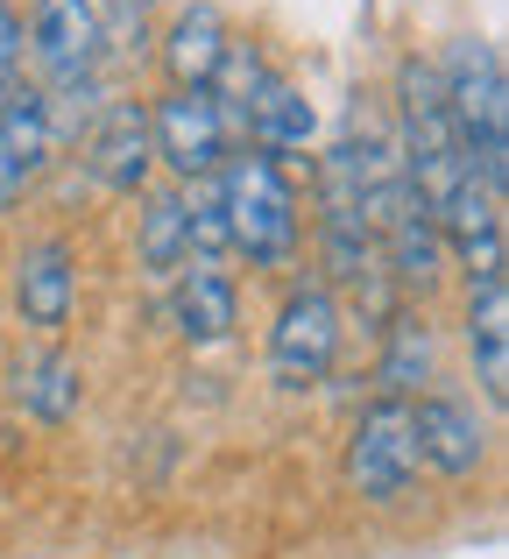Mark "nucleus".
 <instances>
[{
  "label": "nucleus",
  "mask_w": 509,
  "mask_h": 559,
  "mask_svg": "<svg viewBox=\"0 0 509 559\" xmlns=\"http://www.w3.org/2000/svg\"><path fill=\"white\" fill-rule=\"evenodd\" d=\"M439 93H446V114L460 128V150H468V170L482 178L488 191H502L509 178V85H502V57L488 36H460L439 64Z\"/></svg>",
  "instance_id": "obj_1"
},
{
  "label": "nucleus",
  "mask_w": 509,
  "mask_h": 559,
  "mask_svg": "<svg viewBox=\"0 0 509 559\" xmlns=\"http://www.w3.org/2000/svg\"><path fill=\"white\" fill-rule=\"evenodd\" d=\"M227 205V227H234V248L255 262V270H290L304 248V219H298V191H290L283 164L262 150H241L220 164V178H213Z\"/></svg>",
  "instance_id": "obj_2"
},
{
  "label": "nucleus",
  "mask_w": 509,
  "mask_h": 559,
  "mask_svg": "<svg viewBox=\"0 0 509 559\" xmlns=\"http://www.w3.org/2000/svg\"><path fill=\"white\" fill-rule=\"evenodd\" d=\"M397 150H403V178L417 185V199L439 205L446 191L468 178V150H460V128L446 114L439 71L403 57L397 64Z\"/></svg>",
  "instance_id": "obj_3"
},
{
  "label": "nucleus",
  "mask_w": 509,
  "mask_h": 559,
  "mask_svg": "<svg viewBox=\"0 0 509 559\" xmlns=\"http://www.w3.org/2000/svg\"><path fill=\"white\" fill-rule=\"evenodd\" d=\"M340 298L326 284H290L283 305H276V326H269V369L283 390H318L340 361Z\"/></svg>",
  "instance_id": "obj_4"
},
{
  "label": "nucleus",
  "mask_w": 509,
  "mask_h": 559,
  "mask_svg": "<svg viewBox=\"0 0 509 559\" xmlns=\"http://www.w3.org/2000/svg\"><path fill=\"white\" fill-rule=\"evenodd\" d=\"M417 481V432H411V404L403 396H375L354 418V439H347V489L361 503L389 510L403 503Z\"/></svg>",
  "instance_id": "obj_5"
},
{
  "label": "nucleus",
  "mask_w": 509,
  "mask_h": 559,
  "mask_svg": "<svg viewBox=\"0 0 509 559\" xmlns=\"http://www.w3.org/2000/svg\"><path fill=\"white\" fill-rule=\"evenodd\" d=\"M22 50L36 57L43 93H71V85H93L99 57H107V22L93 0H36Z\"/></svg>",
  "instance_id": "obj_6"
},
{
  "label": "nucleus",
  "mask_w": 509,
  "mask_h": 559,
  "mask_svg": "<svg viewBox=\"0 0 509 559\" xmlns=\"http://www.w3.org/2000/svg\"><path fill=\"white\" fill-rule=\"evenodd\" d=\"M149 142H156V164H170L184 185L220 178V164L234 156L213 93H184V85H170V93L149 107Z\"/></svg>",
  "instance_id": "obj_7"
},
{
  "label": "nucleus",
  "mask_w": 509,
  "mask_h": 559,
  "mask_svg": "<svg viewBox=\"0 0 509 559\" xmlns=\"http://www.w3.org/2000/svg\"><path fill=\"white\" fill-rule=\"evenodd\" d=\"M375 262L397 276L403 290H432L446 276V241H439V219L432 205L417 199V185H403L397 199L375 213Z\"/></svg>",
  "instance_id": "obj_8"
},
{
  "label": "nucleus",
  "mask_w": 509,
  "mask_h": 559,
  "mask_svg": "<svg viewBox=\"0 0 509 559\" xmlns=\"http://www.w3.org/2000/svg\"><path fill=\"white\" fill-rule=\"evenodd\" d=\"M432 219H439L446 255H453L474 284H482V276H502V191H488L468 170V178L432 205Z\"/></svg>",
  "instance_id": "obj_9"
},
{
  "label": "nucleus",
  "mask_w": 509,
  "mask_h": 559,
  "mask_svg": "<svg viewBox=\"0 0 509 559\" xmlns=\"http://www.w3.org/2000/svg\"><path fill=\"white\" fill-rule=\"evenodd\" d=\"M85 170L107 191H142L156 170V142H149V107L142 99H107L85 128Z\"/></svg>",
  "instance_id": "obj_10"
},
{
  "label": "nucleus",
  "mask_w": 509,
  "mask_h": 559,
  "mask_svg": "<svg viewBox=\"0 0 509 559\" xmlns=\"http://www.w3.org/2000/svg\"><path fill=\"white\" fill-rule=\"evenodd\" d=\"M411 432H417V467H439V475L468 481L474 467L488 461V425L468 396L453 390H432L425 404L411 411Z\"/></svg>",
  "instance_id": "obj_11"
},
{
  "label": "nucleus",
  "mask_w": 509,
  "mask_h": 559,
  "mask_svg": "<svg viewBox=\"0 0 509 559\" xmlns=\"http://www.w3.org/2000/svg\"><path fill=\"white\" fill-rule=\"evenodd\" d=\"M14 312L36 333H64L78 312V262L64 241H28L14 255Z\"/></svg>",
  "instance_id": "obj_12"
},
{
  "label": "nucleus",
  "mask_w": 509,
  "mask_h": 559,
  "mask_svg": "<svg viewBox=\"0 0 509 559\" xmlns=\"http://www.w3.org/2000/svg\"><path fill=\"white\" fill-rule=\"evenodd\" d=\"M227 43H234V28H227V14L213 8V0L178 8L170 28H163L170 85H184V93H213V79H220V64H227Z\"/></svg>",
  "instance_id": "obj_13"
},
{
  "label": "nucleus",
  "mask_w": 509,
  "mask_h": 559,
  "mask_svg": "<svg viewBox=\"0 0 509 559\" xmlns=\"http://www.w3.org/2000/svg\"><path fill=\"white\" fill-rule=\"evenodd\" d=\"M170 319L192 347H220L234 341L241 326V290L227 270H206V262H184L178 270V290H170Z\"/></svg>",
  "instance_id": "obj_14"
},
{
  "label": "nucleus",
  "mask_w": 509,
  "mask_h": 559,
  "mask_svg": "<svg viewBox=\"0 0 509 559\" xmlns=\"http://www.w3.org/2000/svg\"><path fill=\"white\" fill-rule=\"evenodd\" d=\"M468 355H474V382L488 404L509 396V276H482L468 290Z\"/></svg>",
  "instance_id": "obj_15"
},
{
  "label": "nucleus",
  "mask_w": 509,
  "mask_h": 559,
  "mask_svg": "<svg viewBox=\"0 0 509 559\" xmlns=\"http://www.w3.org/2000/svg\"><path fill=\"white\" fill-rule=\"evenodd\" d=\"M8 382H14V404H22L36 425H71L78 404H85V376H78V361H71L57 341L36 347V355H22Z\"/></svg>",
  "instance_id": "obj_16"
},
{
  "label": "nucleus",
  "mask_w": 509,
  "mask_h": 559,
  "mask_svg": "<svg viewBox=\"0 0 509 559\" xmlns=\"http://www.w3.org/2000/svg\"><path fill=\"white\" fill-rule=\"evenodd\" d=\"M241 135L255 142L262 156H298V150H312V135H318V114H312V99L298 93L290 79H276L269 71V85L255 93V107H249V128Z\"/></svg>",
  "instance_id": "obj_17"
},
{
  "label": "nucleus",
  "mask_w": 509,
  "mask_h": 559,
  "mask_svg": "<svg viewBox=\"0 0 509 559\" xmlns=\"http://www.w3.org/2000/svg\"><path fill=\"white\" fill-rule=\"evenodd\" d=\"M0 150L14 156L22 178H36V170L64 150L57 114H50V93H43V85H14V93H8V107H0Z\"/></svg>",
  "instance_id": "obj_18"
},
{
  "label": "nucleus",
  "mask_w": 509,
  "mask_h": 559,
  "mask_svg": "<svg viewBox=\"0 0 509 559\" xmlns=\"http://www.w3.org/2000/svg\"><path fill=\"white\" fill-rule=\"evenodd\" d=\"M375 382H383V396H403L411 404V390H425V382H439V341H432L425 319H389L383 326V361H375Z\"/></svg>",
  "instance_id": "obj_19"
},
{
  "label": "nucleus",
  "mask_w": 509,
  "mask_h": 559,
  "mask_svg": "<svg viewBox=\"0 0 509 559\" xmlns=\"http://www.w3.org/2000/svg\"><path fill=\"white\" fill-rule=\"evenodd\" d=\"M135 255H142L149 276H178L184 270V191H142Z\"/></svg>",
  "instance_id": "obj_20"
},
{
  "label": "nucleus",
  "mask_w": 509,
  "mask_h": 559,
  "mask_svg": "<svg viewBox=\"0 0 509 559\" xmlns=\"http://www.w3.org/2000/svg\"><path fill=\"white\" fill-rule=\"evenodd\" d=\"M234 255V227H227V205L213 178L198 191H184V262H206V270H220V262Z\"/></svg>",
  "instance_id": "obj_21"
},
{
  "label": "nucleus",
  "mask_w": 509,
  "mask_h": 559,
  "mask_svg": "<svg viewBox=\"0 0 509 559\" xmlns=\"http://www.w3.org/2000/svg\"><path fill=\"white\" fill-rule=\"evenodd\" d=\"M14 71H22V14H14V0H0V107L14 93Z\"/></svg>",
  "instance_id": "obj_22"
},
{
  "label": "nucleus",
  "mask_w": 509,
  "mask_h": 559,
  "mask_svg": "<svg viewBox=\"0 0 509 559\" xmlns=\"http://www.w3.org/2000/svg\"><path fill=\"white\" fill-rule=\"evenodd\" d=\"M22 191H28V178L14 170V156L0 150V213H14V205H22Z\"/></svg>",
  "instance_id": "obj_23"
},
{
  "label": "nucleus",
  "mask_w": 509,
  "mask_h": 559,
  "mask_svg": "<svg viewBox=\"0 0 509 559\" xmlns=\"http://www.w3.org/2000/svg\"><path fill=\"white\" fill-rule=\"evenodd\" d=\"M121 8H128V14H135V22H142V8H149V0H121Z\"/></svg>",
  "instance_id": "obj_24"
}]
</instances>
